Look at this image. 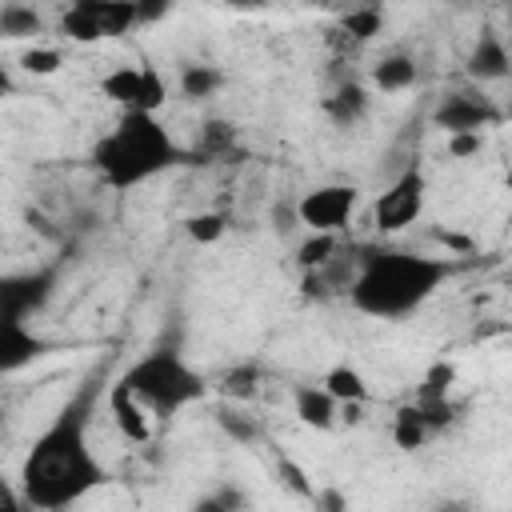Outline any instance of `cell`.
Masks as SVG:
<instances>
[{"instance_id":"9a60e30c","label":"cell","mask_w":512,"mask_h":512,"mask_svg":"<svg viewBox=\"0 0 512 512\" xmlns=\"http://www.w3.org/2000/svg\"><path fill=\"white\" fill-rule=\"evenodd\" d=\"M372 84L380 92H404L416 84V60L404 56V52H388L372 64Z\"/></svg>"},{"instance_id":"7a4b0ae2","label":"cell","mask_w":512,"mask_h":512,"mask_svg":"<svg viewBox=\"0 0 512 512\" xmlns=\"http://www.w3.org/2000/svg\"><path fill=\"white\" fill-rule=\"evenodd\" d=\"M452 276V264L440 256L408 252V248H368L348 284V300L356 312L376 320H404L420 312Z\"/></svg>"},{"instance_id":"d6986e66","label":"cell","mask_w":512,"mask_h":512,"mask_svg":"<svg viewBox=\"0 0 512 512\" xmlns=\"http://www.w3.org/2000/svg\"><path fill=\"white\" fill-rule=\"evenodd\" d=\"M40 28H44V20H40L36 8H28V4H20V0H8V4L0 8V36H4V40H32Z\"/></svg>"},{"instance_id":"f546056e","label":"cell","mask_w":512,"mask_h":512,"mask_svg":"<svg viewBox=\"0 0 512 512\" xmlns=\"http://www.w3.org/2000/svg\"><path fill=\"white\" fill-rule=\"evenodd\" d=\"M244 504H248L244 492H236V488H220V492L196 500V512H228V508H244Z\"/></svg>"},{"instance_id":"cb8c5ba5","label":"cell","mask_w":512,"mask_h":512,"mask_svg":"<svg viewBox=\"0 0 512 512\" xmlns=\"http://www.w3.org/2000/svg\"><path fill=\"white\" fill-rule=\"evenodd\" d=\"M452 384H456V368L448 360H436V364H428V372L416 388V400H448Z\"/></svg>"},{"instance_id":"83f0119b","label":"cell","mask_w":512,"mask_h":512,"mask_svg":"<svg viewBox=\"0 0 512 512\" xmlns=\"http://www.w3.org/2000/svg\"><path fill=\"white\" fill-rule=\"evenodd\" d=\"M276 472H280V484H284V488H292L296 496H304V500H312V496H316L300 464H292V460H284V456H280V460H276Z\"/></svg>"},{"instance_id":"8992f818","label":"cell","mask_w":512,"mask_h":512,"mask_svg":"<svg viewBox=\"0 0 512 512\" xmlns=\"http://www.w3.org/2000/svg\"><path fill=\"white\" fill-rule=\"evenodd\" d=\"M100 96L112 100L116 108L160 112L168 100V84L152 64H120V68L100 76Z\"/></svg>"},{"instance_id":"52a82bcc","label":"cell","mask_w":512,"mask_h":512,"mask_svg":"<svg viewBox=\"0 0 512 512\" xmlns=\"http://www.w3.org/2000/svg\"><path fill=\"white\" fill-rule=\"evenodd\" d=\"M356 200V184H320L296 200V212L308 232H344L356 212Z\"/></svg>"},{"instance_id":"7402d4cb","label":"cell","mask_w":512,"mask_h":512,"mask_svg":"<svg viewBox=\"0 0 512 512\" xmlns=\"http://www.w3.org/2000/svg\"><path fill=\"white\" fill-rule=\"evenodd\" d=\"M216 424H220V432L228 436V440H236V444H256L264 432H260V420L252 416V412H244V408H236V404H224L220 412H216Z\"/></svg>"},{"instance_id":"4316f807","label":"cell","mask_w":512,"mask_h":512,"mask_svg":"<svg viewBox=\"0 0 512 512\" xmlns=\"http://www.w3.org/2000/svg\"><path fill=\"white\" fill-rule=\"evenodd\" d=\"M60 64H64V56L56 48H36V44L24 48V56H20V68L32 76H52V72H60Z\"/></svg>"},{"instance_id":"9c48e42d","label":"cell","mask_w":512,"mask_h":512,"mask_svg":"<svg viewBox=\"0 0 512 512\" xmlns=\"http://www.w3.org/2000/svg\"><path fill=\"white\" fill-rule=\"evenodd\" d=\"M44 352H52V340L36 336L24 316H0V372L12 376L20 368H28L32 360H40Z\"/></svg>"},{"instance_id":"2e32d148","label":"cell","mask_w":512,"mask_h":512,"mask_svg":"<svg viewBox=\"0 0 512 512\" xmlns=\"http://www.w3.org/2000/svg\"><path fill=\"white\" fill-rule=\"evenodd\" d=\"M428 436H432V428H428V420L420 416L416 404L396 408V416H392V444H396L400 452H416V448H424Z\"/></svg>"},{"instance_id":"603a6c76","label":"cell","mask_w":512,"mask_h":512,"mask_svg":"<svg viewBox=\"0 0 512 512\" xmlns=\"http://www.w3.org/2000/svg\"><path fill=\"white\" fill-rule=\"evenodd\" d=\"M340 32H348L352 40H372L384 32V12L380 4H356L352 12L340 16Z\"/></svg>"},{"instance_id":"74e56055","label":"cell","mask_w":512,"mask_h":512,"mask_svg":"<svg viewBox=\"0 0 512 512\" xmlns=\"http://www.w3.org/2000/svg\"><path fill=\"white\" fill-rule=\"evenodd\" d=\"M360 4H376V0H360Z\"/></svg>"},{"instance_id":"8fae6325","label":"cell","mask_w":512,"mask_h":512,"mask_svg":"<svg viewBox=\"0 0 512 512\" xmlns=\"http://www.w3.org/2000/svg\"><path fill=\"white\" fill-rule=\"evenodd\" d=\"M464 72L476 80V84H496L504 76H512V56H508V44L500 40V32L492 28H480L468 60H464Z\"/></svg>"},{"instance_id":"277c9868","label":"cell","mask_w":512,"mask_h":512,"mask_svg":"<svg viewBox=\"0 0 512 512\" xmlns=\"http://www.w3.org/2000/svg\"><path fill=\"white\" fill-rule=\"evenodd\" d=\"M144 408H152L160 420L176 416L180 408L196 404L208 396V380L172 348V344H156L148 348L140 360H132L120 376H116Z\"/></svg>"},{"instance_id":"d6a6232c","label":"cell","mask_w":512,"mask_h":512,"mask_svg":"<svg viewBox=\"0 0 512 512\" xmlns=\"http://www.w3.org/2000/svg\"><path fill=\"white\" fill-rule=\"evenodd\" d=\"M312 500H316L320 508H332V512H340V508H344V496H340V492H332V488H328V492H316Z\"/></svg>"},{"instance_id":"ba28073f","label":"cell","mask_w":512,"mask_h":512,"mask_svg":"<svg viewBox=\"0 0 512 512\" xmlns=\"http://www.w3.org/2000/svg\"><path fill=\"white\" fill-rule=\"evenodd\" d=\"M496 120H500V112L476 92H448L432 112V124L444 132H484Z\"/></svg>"},{"instance_id":"e0dca14e","label":"cell","mask_w":512,"mask_h":512,"mask_svg":"<svg viewBox=\"0 0 512 512\" xmlns=\"http://www.w3.org/2000/svg\"><path fill=\"white\" fill-rule=\"evenodd\" d=\"M60 32H64L68 40H76V44L108 40V36H104V28H100V20H96V12H92L84 0H72V4L64 8V16H60Z\"/></svg>"},{"instance_id":"836d02e7","label":"cell","mask_w":512,"mask_h":512,"mask_svg":"<svg viewBox=\"0 0 512 512\" xmlns=\"http://www.w3.org/2000/svg\"><path fill=\"white\" fill-rule=\"evenodd\" d=\"M228 8H264L268 0H224Z\"/></svg>"},{"instance_id":"5bb4252c","label":"cell","mask_w":512,"mask_h":512,"mask_svg":"<svg viewBox=\"0 0 512 512\" xmlns=\"http://www.w3.org/2000/svg\"><path fill=\"white\" fill-rule=\"evenodd\" d=\"M140 408H144V404H140L120 380L108 388V412H112V424H116V432L128 436L132 444H144V440H148V420H144Z\"/></svg>"},{"instance_id":"e575fe53","label":"cell","mask_w":512,"mask_h":512,"mask_svg":"<svg viewBox=\"0 0 512 512\" xmlns=\"http://www.w3.org/2000/svg\"><path fill=\"white\" fill-rule=\"evenodd\" d=\"M504 116H512V92H508V104H504Z\"/></svg>"},{"instance_id":"4fadbf2b","label":"cell","mask_w":512,"mask_h":512,"mask_svg":"<svg viewBox=\"0 0 512 512\" xmlns=\"http://www.w3.org/2000/svg\"><path fill=\"white\" fill-rule=\"evenodd\" d=\"M368 88L360 84V80H344V84H336V92L332 96H324V116L332 120V124H340V128H352V124H360L364 120V112H368Z\"/></svg>"},{"instance_id":"d590c367","label":"cell","mask_w":512,"mask_h":512,"mask_svg":"<svg viewBox=\"0 0 512 512\" xmlns=\"http://www.w3.org/2000/svg\"><path fill=\"white\" fill-rule=\"evenodd\" d=\"M508 32H512V12H508Z\"/></svg>"},{"instance_id":"30bf717a","label":"cell","mask_w":512,"mask_h":512,"mask_svg":"<svg viewBox=\"0 0 512 512\" xmlns=\"http://www.w3.org/2000/svg\"><path fill=\"white\" fill-rule=\"evenodd\" d=\"M52 292V272H20L0 284V316H32Z\"/></svg>"},{"instance_id":"4dcf8cb0","label":"cell","mask_w":512,"mask_h":512,"mask_svg":"<svg viewBox=\"0 0 512 512\" xmlns=\"http://www.w3.org/2000/svg\"><path fill=\"white\" fill-rule=\"evenodd\" d=\"M172 8H176V0H136V16H140V24H160Z\"/></svg>"},{"instance_id":"5b68a950","label":"cell","mask_w":512,"mask_h":512,"mask_svg":"<svg viewBox=\"0 0 512 512\" xmlns=\"http://www.w3.org/2000/svg\"><path fill=\"white\" fill-rule=\"evenodd\" d=\"M424 200H428V180L420 172V164L404 168L376 200H372V224L376 232H404L408 224H416L424 216Z\"/></svg>"},{"instance_id":"8d00e7d4","label":"cell","mask_w":512,"mask_h":512,"mask_svg":"<svg viewBox=\"0 0 512 512\" xmlns=\"http://www.w3.org/2000/svg\"><path fill=\"white\" fill-rule=\"evenodd\" d=\"M452 4H468V0H452Z\"/></svg>"},{"instance_id":"44dd1931","label":"cell","mask_w":512,"mask_h":512,"mask_svg":"<svg viewBox=\"0 0 512 512\" xmlns=\"http://www.w3.org/2000/svg\"><path fill=\"white\" fill-rule=\"evenodd\" d=\"M320 384H324L340 404H348V400H368V380H364V372L352 368V364H332Z\"/></svg>"},{"instance_id":"484cf974","label":"cell","mask_w":512,"mask_h":512,"mask_svg":"<svg viewBox=\"0 0 512 512\" xmlns=\"http://www.w3.org/2000/svg\"><path fill=\"white\" fill-rule=\"evenodd\" d=\"M256 380H260V368H256V364H240V368L224 372L220 388H224V396H232V400H248V396L256 392Z\"/></svg>"},{"instance_id":"3957f363","label":"cell","mask_w":512,"mask_h":512,"mask_svg":"<svg viewBox=\"0 0 512 512\" xmlns=\"http://www.w3.org/2000/svg\"><path fill=\"white\" fill-rule=\"evenodd\" d=\"M180 160L184 152L172 140V132L156 120V112H140V108H120L116 124L92 144V168L116 192L140 188L152 176L176 168Z\"/></svg>"},{"instance_id":"ac0fdd59","label":"cell","mask_w":512,"mask_h":512,"mask_svg":"<svg viewBox=\"0 0 512 512\" xmlns=\"http://www.w3.org/2000/svg\"><path fill=\"white\" fill-rule=\"evenodd\" d=\"M340 232H308V240L296 244V264L300 272H320L332 264V256L340 252Z\"/></svg>"},{"instance_id":"6da1fadb","label":"cell","mask_w":512,"mask_h":512,"mask_svg":"<svg viewBox=\"0 0 512 512\" xmlns=\"http://www.w3.org/2000/svg\"><path fill=\"white\" fill-rule=\"evenodd\" d=\"M96 392H100V380L88 376L64 400V408L52 416V424L32 440V448L20 464V492L32 508H44V512L72 508L92 488H100L108 480L104 464L96 460V452L88 444Z\"/></svg>"},{"instance_id":"1f68e13d","label":"cell","mask_w":512,"mask_h":512,"mask_svg":"<svg viewBox=\"0 0 512 512\" xmlns=\"http://www.w3.org/2000/svg\"><path fill=\"white\" fill-rule=\"evenodd\" d=\"M228 128H232V124H224V120H208V124H204V136H208V148H212V152H220V148L232 140Z\"/></svg>"},{"instance_id":"7c38bea8","label":"cell","mask_w":512,"mask_h":512,"mask_svg":"<svg viewBox=\"0 0 512 512\" xmlns=\"http://www.w3.org/2000/svg\"><path fill=\"white\" fill-rule=\"evenodd\" d=\"M292 412L304 428H316V432H328L336 420H340V400L324 388V384H296L292 388Z\"/></svg>"},{"instance_id":"f1b7e54d","label":"cell","mask_w":512,"mask_h":512,"mask_svg":"<svg viewBox=\"0 0 512 512\" xmlns=\"http://www.w3.org/2000/svg\"><path fill=\"white\" fill-rule=\"evenodd\" d=\"M484 148V132H448V156L452 160H468Z\"/></svg>"},{"instance_id":"ffe728a7","label":"cell","mask_w":512,"mask_h":512,"mask_svg":"<svg viewBox=\"0 0 512 512\" xmlns=\"http://www.w3.org/2000/svg\"><path fill=\"white\" fill-rule=\"evenodd\" d=\"M224 88V72L216 64H188L180 72V96L188 100H212Z\"/></svg>"},{"instance_id":"d4e9b609","label":"cell","mask_w":512,"mask_h":512,"mask_svg":"<svg viewBox=\"0 0 512 512\" xmlns=\"http://www.w3.org/2000/svg\"><path fill=\"white\" fill-rule=\"evenodd\" d=\"M184 232H188V240L192 244H216V240H224V232H228V220L220 216V212H196V216H188L184 220Z\"/></svg>"}]
</instances>
